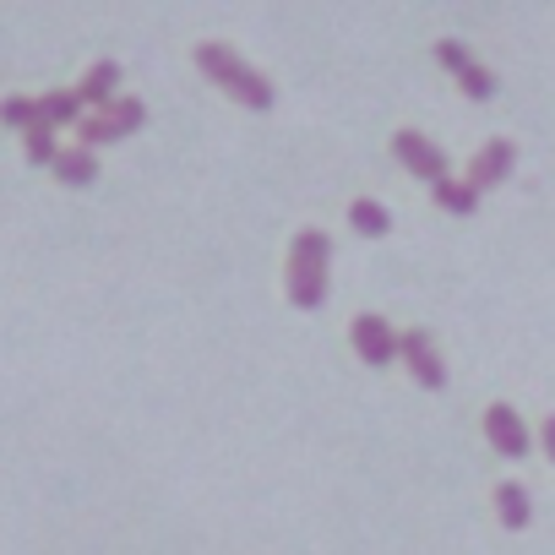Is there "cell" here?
Wrapping results in <instances>:
<instances>
[{
	"label": "cell",
	"instance_id": "6da1fadb",
	"mask_svg": "<svg viewBox=\"0 0 555 555\" xmlns=\"http://www.w3.org/2000/svg\"><path fill=\"white\" fill-rule=\"evenodd\" d=\"M327 272H333V234L327 229H300L289 245L284 267V295L295 311H322L327 306Z\"/></svg>",
	"mask_w": 555,
	"mask_h": 555
},
{
	"label": "cell",
	"instance_id": "7a4b0ae2",
	"mask_svg": "<svg viewBox=\"0 0 555 555\" xmlns=\"http://www.w3.org/2000/svg\"><path fill=\"white\" fill-rule=\"evenodd\" d=\"M196 72H207L212 88H223L234 104H245V109H256V115H267V109L278 104L272 82H267L261 72H250L229 44H196Z\"/></svg>",
	"mask_w": 555,
	"mask_h": 555
},
{
	"label": "cell",
	"instance_id": "3957f363",
	"mask_svg": "<svg viewBox=\"0 0 555 555\" xmlns=\"http://www.w3.org/2000/svg\"><path fill=\"white\" fill-rule=\"evenodd\" d=\"M142 120H147V104H142V99H115V104L82 115V126H77V147H88V153H93V147H109V142L142 131Z\"/></svg>",
	"mask_w": 555,
	"mask_h": 555
},
{
	"label": "cell",
	"instance_id": "277c9868",
	"mask_svg": "<svg viewBox=\"0 0 555 555\" xmlns=\"http://www.w3.org/2000/svg\"><path fill=\"white\" fill-rule=\"evenodd\" d=\"M392 158L414 175V180H425V185H441V180H452V158L425 137V131H398L392 137Z\"/></svg>",
	"mask_w": 555,
	"mask_h": 555
},
{
	"label": "cell",
	"instance_id": "5b68a950",
	"mask_svg": "<svg viewBox=\"0 0 555 555\" xmlns=\"http://www.w3.org/2000/svg\"><path fill=\"white\" fill-rule=\"evenodd\" d=\"M398 360L409 365V376H414L425 392H441V387H447V365H441L436 344L425 338V327H409V333H398Z\"/></svg>",
	"mask_w": 555,
	"mask_h": 555
},
{
	"label": "cell",
	"instance_id": "8992f818",
	"mask_svg": "<svg viewBox=\"0 0 555 555\" xmlns=\"http://www.w3.org/2000/svg\"><path fill=\"white\" fill-rule=\"evenodd\" d=\"M349 338H354V354H360L371 371H387V365L398 360V333H392L376 311L354 317V322H349Z\"/></svg>",
	"mask_w": 555,
	"mask_h": 555
},
{
	"label": "cell",
	"instance_id": "52a82bcc",
	"mask_svg": "<svg viewBox=\"0 0 555 555\" xmlns=\"http://www.w3.org/2000/svg\"><path fill=\"white\" fill-rule=\"evenodd\" d=\"M485 441H490L501 457H512V463L528 457V447H533V441H528V425L512 414V403H490V409H485Z\"/></svg>",
	"mask_w": 555,
	"mask_h": 555
},
{
	"label": "cell",
	"instance_id": "ba28073f",
	"mask_svg": "<svg viewBox=\"0 0 555 555\" xmlns=\"http://www.w3.org/2000/svg\"><path fill=\"white\" fill-rule=\"evenodd\" d=\"M512 158H517V147H512L506 137H495V142H485V147L468 158V175H463V180H468L474 191H495V185L512 175Z\"/></svg>",
	"mask_w": 555,
	"mask_h": 555
},
{
	"label": "cell",
	"instance_id": "9c48e42d",
	"mask_svg": "<svg viewBox=\"0 0 555 555\" xmlns=\"http://www.w3.org/2000/svg\"><path fill=\"white\" fill-rule=\"evenodd\" d=\"M77 99H82V109L115 104V99H120V61H99V66L77 82Z\"/></svg>",
	"mask_w": 555,
	"mask_h": 555
},
{
	"label": "cell",
	"instance_id": "30bf717a",
	"mask_svg": "<svg viewBox=\"0 0 555 555\" xmlns=\"http://www.w3.org/2000/svg\"><path fill=\"white\" fill-rule=\"evenodd\" d=\"M82 99H77V88H50L44 99H39V120L50 126V131H61V126H82Z\"/></svg>",
	"mask_w": 555,
	"mask_h": 555
},
{
	"label": "cell",
	"instance_id": "8fae6325",
	"mask_svg": "<svg viewBox=\"0 0 555 555\" xmlns=\"http://www.w3.org/2000/svg\"><path fill=\"white\" fill-rule=\"evenodd\" d=\"M50 169H55V180L72 185V191H82V185L99 180V158H93L88 147H61V158H55Z\"/></svg>",
	"mask_w": 555,
	"mask_h": 555
},
{
	"label": "cell",
	"instance_id": "7c38bea8",
	"mask_svg": "<svg viewBox=\"0 0 555 555\" xmlns=\"http://www.w3.org/2000/svg\"><path fill=\"white\" fill-rule=\"evenodd\" d=\"M349 229H354L360 240H382V234L392 229V212H387L376 196H360V202H349Z\"/></svg>",
	"mask_w": 555,
	"mask_h": 555
},
{
	"label": "cell",
	"instance_id": "4fadbf2b",
	"mask_svg": "<svg viewBox=\"0 0 555 555\" xmlns=\"http://www.w3.org/2000/svg\"><path fill=\"white\" fill-rule=\"evenodd\" d=\"M495 517H501V528H528V517H533V506H528V490L517 485V479H506V485H495Z\"/></svg>",
	"mask_w": 555,
	"mask_h": 555
},
{
	"label": "cell",
	"instance_id": "5bb4252c",
	"mask_svg": "<svg viewBox=\"0 0 555 555\" xmlns=\"http://www.w3.org/2000/svg\"><path fill=\"white\" fill-rule=\"evenodd\" d=\"M0 126H12V131H34V126H39V99H23V93L0 99Z\"/></svg>",
	"mask_w": 555,
	"mask_h": 555
},
{
	"label": "cell",
	"instance_id": "9a60e30c",
	"mask_svg": "<svg viewBox=\"0 0 555 555\" xmlns=\"http://www.w3.org/2000/svg\"><path fill=\"white\" fill-rule=\"evenodd\" d=\"M430 191H436V202H441L447 212H457V218L479 207V191H474L468 180H441V185H430Z\"/></svg>",
	"mask_w": 555,
	"mask_h": 555
},
{
	"label": "cell",
	"instance_id": "2e32d148",
	"mask_svg": "<svg viewBox=\"0 0 555 555\" xmlns=\"http://www.w3.org/2000/svg\"><path fill=\"white\" fill-rule=\"evenodd\" d=\"M23 147H28V164H55L61 158V147H55V131L39 120L34 131H23Z\"/></svg>",
	"mask_w": 555,
	"mask_h": 555
},
{
	"label": "cell",
	"instance_id": "e0dca14e",
	"mask_svg": "<svg viewBox=\"0 0 555 555\" xmlns=\"http://www.w3.org/2000/svg\"><path fill=\"white\" fill-rule=\"evenodd\" d=\"M457 88H463V93H468L474 104H485V99H495V77H490V72L479 66V61H474V66H468L463 77H457Z\"/></svg>",
	"mask_w": 555,
	"mask_h": 555
},
{
	"label": "cell",
	"instance_id": "ac0fdd59",
	"mask_svg": "<svg viewBox=\"0 0 555 555\" xmlns=\"http://www.w3.org/2000/svg\"><path fill=\"white\" fill-rule=\"evenodd\" d=\"M436 61H441V66H447L452 77H463V72L474 66V55H468V50H463L457 39H441V44H436Z\"/></svg>",
	"mask_w": 555,
	"mask_h": 555
},
{
	"label": "cell",
	"instance_id": "d6986e66",
	"mask_svg": "<svg viewBox=\"0 0 555 555\" xmlns=\"http://www.w3.org/2000/svg\"><path fill=\"white\" fill-rule=\"evenodd\" d=\"M539 447H544V457L555 463V414L544 420V430H539Z\"/></svg>",
	"mask_w": 555,
	"mask_h": 555
}]
</instances>
